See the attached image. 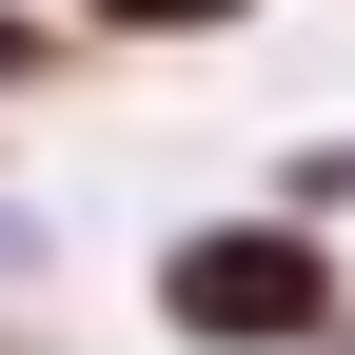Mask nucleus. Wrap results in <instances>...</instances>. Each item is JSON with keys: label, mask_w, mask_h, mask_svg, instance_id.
I'll return each mask as SVG.
<instances>
[{"label": "nucleus", "mask_w": 355, "mask_h": 355, "mask_svg": "<svg viewBox=\"0 0 355 355\" xmlns=\"http://www.w3.org/2000/svg\"><path fill=\"white\" fill-rule=\"evenodd\" d=\"M178 316H198V336H296V316H316V257H296V237H198V257H178Z\"/></svg>", "instance_id": "obj_1"}, {"label": "nucleus", "mask_w": 355, "mask_h": 355, "mask_svg": "<svg viewBox=\"0 0 355 355\" xmlns=\"http://www.w3.org/2000/svg\"><path fill=\"white\" fill-rule=\"evenodd\" d=\"M119 20H198V0H119Z\"/></svg>", "instance_id": "obj_2"}]
</instances>
